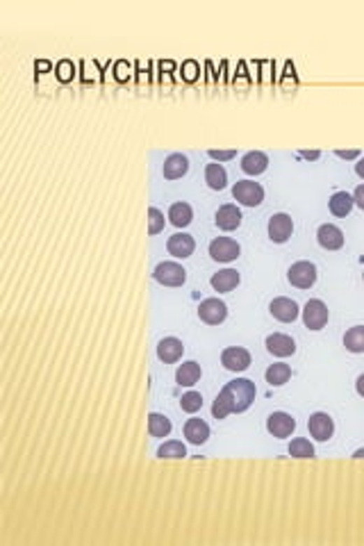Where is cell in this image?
<instances>
[{"instance_id":"cell-1","label":"cell","mask_w":364,"mask_h":546,"mask_svg":"<svg viewBox=\"0 0 364 546\" xmlns=\"http://www.w3.org/2000/svg\"><path fill=\"white\" fill-rule=\"evenodd\" d=\"M218 396L225 400L232 414H241L253 405L255 396H258V387L248 378H234L218 391Z\"/></svg>"},{"instance_id":"cell-2","label":"cell","mask_w":364,"mask_h":546,"mask_svg":"<svg viewBox=\"0 0 364 546\" xmlns=\"http://www.w3.org/2000/svg\"><path fill=\"white\" fill-rule=\"evenodd\" d=\"M316 278H318V273H316V264H314V262L298 260V262H294V264H291V267L287 269L289 285L296 287V289H309V287H314Z\"/></svg>"},{"instance_id":"cell-3","label":"cell","mask_w":364,"mask_h":546,"mask_svg":"<svg viewBox=\"0 0 364 546\" xmlns=\"http://www.w3.org/2000/svg\"><path fill=\"white\" fill-rule=\"evenodd\" d=\"M153 278L162 287H182L187 282V269L178 262H160L153 269Z\"/></svg>"},{"instance_id":"cell-4","label":"cell","mask_w":364,"mask_h":546,"mask_svg":"<svg viewBox=\"0 0 364 546\" xmlns=\"http://www.w3.org/2000/svg\"><path fill=\"white\" fill-rule=\"evenodd\" d=\"M300 314H303L305 328H309V330H321V328H326L328 318H330V309H328V305L321 298H309L303 305V309H300Z\"/></svg>"},{"instance_id":"cell-5","label":"cell","mask_w":364,"mask_h":546,"mask_svg":"<svg viewBox=\"0 0 364 546\" xmlns=\"http://www.w3.org/2000/svg\"><path fill=\"white\" fill-rule=\"evenodd\" d=\"M232 198L244 207H258L264 200V187L255 180H239L232 187Z\"/></svg>"},{"instance_id":"cell-6","label":"cell","mask_w":364,"mask_h":546,"mask_svg":"<svg viewBox=\"0 0 364 546\" xmlns=\"http://www.w3.org/2000/svg\"><path fill=\"white\" fill-rule=\"evenodd\" d=\"M241 253V246L239 241H234L232 237H216V239L209 241V258L214 262H234L239 258Z\"/></svg>"},{"instance_id":"cell-7","label":"cell","mask_w":364,"mask_h":546,"mask_svg":"<svg viewBox=\"0 0 364 546\" xmlns=\"http://www.w3.org/2000/svg\"><path fill=\"white\" fill-rule=\"evenodd\" d=\"M267 232H269V239L273 244H285L289 241V237L294 234V218H291L287 212H278L269 218V225H267Z\"/></svg>"},{"instance_id":"cell-8","label":"cell","mask_w":364,"mask_h":546,"mask_svg":"<svg viewBox=\"0 0 364 546\" xmlns=\"http://www.w3.org/2000/svg\"><path fill=\"white\" fill-rule=\"evenodd\" d=\"M198 318L207 326H218L227 318V305L221 298H205L198 305Z\"/></svg>"},{"instance_id":"cell-9","label":"cell","mask_w":364,"mask_h":546,"mask_svg":"<svg viewBox=\"0 0 364 546\" xmlns=\"http://www.w3.org/2000/svg\"><path fill=\"white\" fill-rule=\"evenodd\" d=\"M269 312L280 323H294L296 318L300 316V307H298V303L294 298L278 296V298H273L269 303Z\"/></svg>"},{"instance_id":"cell-10","label":"cell","mask_w":364,"mask_h":546,"mask_svg":"<svg viewBox=\"0 0 364 546\" xmlns=\"http://www.w3.org/2000/svg\"><path fill=\"white\" fill-rule=\"evenodd\" d=\"M267 430L278 437V440H287V437L294 435L296 430V419L291 416L289 412H282V410H278V412H271L267 416Z\"/></svg>"},{"instance_id":"cell-11","label":"cell","mask_w":364,"mask_h":546,"mask_svg":"<svg viewBox=\"0 0 364 546\" xmlns=\"http://www.w3.org/2000/svg\"><path fill=\"white\" fill-rule=\"evenodd\" d=\"M251 353L244 349V346H227V349L221 351V364L223 369L241 373L251 367Z\"/></svg>"},{"instance_id":"cell-12","label":"cell","mask_w":364,"mask_h":546,"mask_svg":"<svg viewBox=\"0 0 364 546\" xmlns=\"http://www.w3.org/2000/svg\"><path fill=\"white\" fill-rule=\"evenodd\" d=\"M307 430L316 442H328L335 435V421L328 412H314L307 419Z\"/></svg>"},{"instance_id":"cell-13","label":"cell","mask_w":364,"mask_h":546,"mask_svg":"<svg viewBox=\"0 0 364 546\" xmlns=\"http://www.w3.org/2000/svg\"><path fill=\"white\" fill-rule=\"evenodd\" d=\"M316 241H318V246H321V248H326V251H340L342 246H344V241H346V237H344V232H342L340 225H335V223H321V225H318V230H316Z\"/></svg>"},{"instance_id":"cell-14","label":"cell","mask_w":364,"mask_h":546,"mask_svg":"<svg viewBox=\"0 0 364 546\" xmlns=\"http://www.w3.org/2000/svg\"><path fill=\"white\" fill-rule=\"evenodd\" d=\"M167 251H169V255H173V258H178V260H187V258H191V255H194V251H196V241H194V237L187 234V232H176V234H171V237H169V241H167Z\"/></svg>"},{"instance_id":"cell-15","label":"cell","mask_w":364,"mask_h":546,"mask_svg":"<svg viewBox=\"0 0 364 546\" xmlns=\"http://www.w3.org/2000/svg\"><path fill=\"white\" fill-rule=\"evenodd\" d=\"M214 223L218 225V230H223V232L237 230V227L241 225V209L237 205H232V203L221 205L216 209V214H214Z\"/></svg>"},{"instance_id":"cell-16","label":"cell","mask_w":364,"mask_h":546,"mask_svg":"<svg viewBox=\"0 0 364 546\" xmlns=\"http://www.w3.org/2000/svg\"><path fill=\"white\" fill-rule=\"evenodd\" d=\"M264 346H267V351L271 355H276V358H289V355L296 353V342L291 340L289 335H285V332L269 335L267 342H264Z\"/></svg>"},{"instance_id":"cell-17","label":"cell","mask_w":364,"mask_h":546,"mask_svg":"<svg viewBox=\"0 0 364 546\" xmlns=\"http://www.w3.org/2000/svg\"><path fill=\"white\" fill-rule=\"evenodd\" d=\"M189 173V158L182 153H171L167 160H164V167H162V176L167 180H178L182 176Z\"/></svg>"},{"instance_id":"cell-18","label":"cell","mask_w":364,"mask_h":546,"mask_svg":"<svg viewBox=\"0 0 364 546\" xmlns=\"http://www.w3.org/2000/svg\"><path fill=\"white\" fill-rule=\"evenodd\" d=\"M269 169V155L262 153V150H248L241 158V171L246 173V176H262L264 171Z\"/></svg>"},{"instance_id":"cell-19","label":"cell","mask_w":364,"mask_h":546,"mask_svg":"<svg viewBox=\"0 0 364 546\" xmlns=\"http://www.w3.org/2000/svg\"><path fill=\"white\" fill-rule=\"evenodd\" d=\"M182 433H185V440H187L189 444L203 446V444L207 442V437H209V426L203 421V419L191 416V419H187V421H185V428H182Z\"/></svg>"},{"instance_id":"cell-20","label":"cell","mask_w":364,"mask_h":546,"mask_svg":"<svg viewBox=\"0 0 364 546\" xmlns=\"http://www.w3.org/2000/svg\"><path fill=\"white\" fill-rule=\"evenodd\" d=\"M239 282H241V276L237 269H221L212 276L209 285H212V289L218 291V294H227V291H232Z\"/></svg>"},{"instance_id":"cell-21","label":"cell","mask_w":364,"mask_h":546,"mask_svg":"<svg viewBox=\"0 0 364 546\" xmlns=\"http://www.w3.org/2000/svg\"><path fill=\"white\" fill-rule=\"evenodd\" d=\"M182 353H185V344H182L178 337H164V340L158 344V358L164 364L178 362L182 358Z\"/></svg>"},{"instance_id":"cell-22","label":"cell","mask_w":364,"mask_h":546,"mask_svg":"<svg viewBox=\"0 0 364 546\" xmlns=\"http://www.w3.org/2000/svg\"><path fill=\"white\" fill-rule=\"evenodd\" d=\"M353 207H355V200L349 191H335V194L328 198V209H330V214L337 218H346L353 212Z\"/></svg>"},{"instance_id":"cell-23","label":"cell","mask_w":364,"mask_h":546,"mask_svg":"<svg viewBox=\"0 0 364 546\" xmlns=\"http://www.w3.org/2000/svg\"><path fill=\"white\" fill-rule=\"evenodd\" d=\"M200 376H203V371H200V364L196 360H189V362H182L178 367L176 382L180 387H194L196 382L200 380Z\"/></svg>"},{"instance_id":"cell-24","label":"cell","mask_w":364,"mask_h":546,"mask_svg":"<svg viewBox=\"0 0 364 546\" xmlns=\"http://www.w3.org/2000/svg\"><path fill=\"white\" fill-rule=\"evenodd\" d=\"M169 223H173L176 227H187L191 221H194V209H191L189 203H185V200H180V203H173L169 207Z\"/></svg>"},{"instance_id":"cell-25","label":"cell","mask_w":364,"mask_h":546,"mask_svg":"<svg viewBox=\"0 0 364 546\" xmlns=\"http://www.w3.org/2000/svg\"><path fill=\"white\" fill-rule=\"evenodd\" d=\"M205 182L209 189L214 191H223L227 187V171L223 169V164L212 162L205 167Z\"/></svg>"},{"instance_id":"cell-26","label":"cell","mask_w":364,"mask_h":546,"mask_svg":"<svg viewBox=\"0 0 364 546\" xmlns=\"http://www.w3.org/2000/svg\"><path fill=\"white\" fill-rule=\"evenodd\" d=\"M264 378H267V382L271 387H282L291 378V367H289V364H285V362H276V364H271V367L267 369Z\"/></svg>"},{"instance_id":"cell-27","label":"cell","mask_w":364,"mask_h":546,"mask_svg":"<svg viewBox=\"0 0 364 546\" xmlns=\"http://www.w3.org/2000/svg\"><path fill=\"white\" fill-rule=\"evenodd\" d=\"M171 419L167 414H160V412H150L148 414V435L150 437H158V440H162V437H169L171 435Z\"/></svg>"},{"instance_id":"cell-28","label":"cell","mask_w":364,"mask_h":546,"mask_svg":"<svg viewBox=\"0 0 364 546\" xmlns=\"http://www.w3.org/2000/svg\"><path fill=\"white\" fill-rule=\"evenodd\" d=\"M344 346L349 353L360 355L364 353V326H353L344 335Z\"/></svg>"},{"instance_id":"cell-29","label":"cell","mask_w":364,"mask_h":546,"mask_svg":"<svg viewBox=\"0 0 364 546\" xmlns=\"http://www.w3.org/2000/svg\"><path fill=\"white\" fill-rule=\"evenodd\" d=\"M158 458H162V460H182V458H187V446L178 440H169L158 449Z\"/></svg>"},{"instance_id":"cell-30","label":"cell","mask_w":364,"mask_h":546,"mask_svg":"<svg viewBox=\"0 0 364 546\" xmlns=\"http://www.w3.org/2000/svg\"><path fill=\"white\" fill-rule=\"evenodd\" d=\"M287 451H289L291 458H300V460H305V458H314V444L309 442L307 437H294Z\"/></svg>"},{"instance_id":"cell-31","label":"cell","mask_w":364,"mask_h":546,"mask_svg":"<svg viewBox=\"0 0 364 546\" xmlns=\"http://www.w3.org/2000/svg\"><path fill=\"white\" fill-rule=\"evenodd\" d=\"M203 407V394L200 391H187V394H182V398H180V410L182 412H187V414H196L198 410Z\"/></svg>"},{"instance_id":"cell-32","label":"cell","mask_w":364,"mask_h":546,"mask_svg":"<svg viewBox=\"0 0 364 546\" xmlns=\"http://www.w3.org/2000/svg\"><path fill=\"white\" fill-rule=\"evenodd\" d=\"M148 218V234H160L164 230V225H167V218H164V212L158 207H148V214H146Z\"/></svg>"},{"instance_id":"cell-33","label":"cell","mask_w":364,"mask_h":546,"mask_svg":"<svg viewBox=\"0 0 364 546\" xmlns=\"http://www.w3.org/2000/svg\"><path fill=\"white\" fill-rule=\"evenodd\" d=\"M198 73H200L198 62L187 59L185 64H182V80H185V82H196V80H198Z\"/></svg>"},{"instance_id":"cell-34","label":"cell","mask_w":364,"mask_h":546,"mask_svg":"<svg viewBox=\"0 0 364 546\" xmlns=\"http://www.w3.org/2000/svg\"><path fill=\"white\" fill-rule=\"evenodd\" d=\"M227 414H232L230 407H227V403H225L221 396H216L214 403H212V416H214V419H225Z\"/></svg>"},{"instance_id":"cell-35","label":"cell","mask_w":364,"mask_h":546,"mask_svg":"<svg viewBox=\"0 0 364 546\" xmlns=\"http://www.w3.org/2000/svg\"><path fill=\"white\" fill-rule=\"evenodd\" d=\"M57 78H59L62 82H69V80L73 78V64H71L69 59H64V62L57 64Z\"/></svg>"},{"instance_id":"cell-36","label":"cell","mask_w":364,"mask_h":546,"mask_svg":"<svg viewBox=\"0 0 364 546\" xmlns=\"http://www.w3.org/2000/svg\"><path fill=\"white\" fill-rule=\"evenodd\" d=\"M209 158H212L214 162H227V160H232V158H237V150H209L207 153Z\"/></svg>"},{"instance_id":"cell-37","label":"cell","mask_w":364,"mask_h":546,"mask_svg":"<svg viewBox=\"0 0 364 546\" xmlns=\"http://www.w3.org/2000/svg\"><path fill=\"white\" fill-rule=\"evenodd\" d=\"M353 200H355V205L364 212V185H358V189L353 191Z\"/></svg>"},{"instance_id":"cell-38","label":"cell","mask_w":364,"mask_h":546,"mask_svg":"<svg viewBox=\"0 0 364 546\" xmlns=\"http://www.w3.org/2000/svg\"><path fill=\"white\" fill-rule=\"evenodd\" d=\"M337 158L342 160H358L360 158V150H335Z\"/></svg>"},{"instance_id":"cell-39","label":"cell","mask_w":364,"mask_h":546,"mask_svg":"<svg viewBox=\"0 0 364 546\" xmlns=\"http://www.w3.org/2000/svg\"><path fill=\"white\" fill-rule=\"evenodd\" d=\"M298 158H305V160H318V158H321V153H318V150H300V153H298Z\"/></svg>"},{"instance_id":"cell-40","label":"cell","mask_w":364,"mask_h":546,"mask_svg":"<svg viewBox=\"0 0 364 546\" xmlns=\"http://www.w3.org/2000/svg\"><path fill=\"white\" fill-rule=\"evenodd\" d=\"M355 391L364 398V373H360L358 376V380H355Z\"/></svg>"},{"instance_id":"cell-41","label":"cell","mask_w":364,"mask_h":546,"mask_svg":"<svg viewBox=\"0 0 364 546\" xmlns=\"http://www.w3.org/2000/svg\"><path fill=\"white\" fill-rule=\"evenodd\" d=\"M355 173L364 180V158H360L358 162H355Z\"/></svg>"},{"instance_id":"cell-42","label":"cell","mask_w":364,"mask_h":546,"mask_svg":"<svg viewBox=\"0 0 364 546\" xmlns=\"http://www.w3.org/2000/svg\"><path fill=\"white\" fill-rule=\"evenodd\" d=\"M36 69H39V71H48V69H50V62H36Z\"/></svg>"},{"instance_id":"cell-43","label":"cell","mask_w":364,"mask_h":546,"mask_svg":"<svg viewBox=\"0 0 364 546\" xmlns=\"http://www.w3.org/2000/svg\"><path fill=\"white\" fill-rule=\"evenodd\" d=\"M353 458H364V449H358L353 453Z\"/></svg>"},{"instance_id":"cell-44","label":"cell","mask_w":364,"mask_h":546,"mask_svg":"<svg viewBox=\"0 0 364 546\" xmlns=\"http://www.w3.org/2000/svg\"><path fill=\"white\" fill-rule=\"evenodd\" d=\"M362 280H364V271H362Z\"/></svg>"}]
</instances>
